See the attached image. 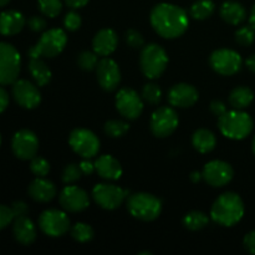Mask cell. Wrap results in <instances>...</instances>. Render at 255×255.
<instances>
[{
	"label": "cell",
	"instance_id": "9c48e42d",
	"mask_svg": "<svg viewBox=\"0 0 255 255\" xmlns=\"http://www.w3.org/2000/svg\"><path fill=\"white\" fill-rule=\"evenodd\" d=\"M127 196H128V192L126 189L120 188L115 184L100 183L96 184L92 189V197L95 202L101 208L109 209V211L119 208Z\"/></svg>",
	"mask_w": 255,
	"mask_h": 255
},
{
	"label": "cell",
	"instance_id": "1f68e13d",
	"mask_svg": "<svg viewBox=\"0 0 255 255\" xmlns=\"http://www.w3.org/2000/svg\"><path fill=\"white\" fill-rule=\"evenodd\" d=\"M128 129V124H126L125 121H121V120H110L105 125V132H106L107 136L112 137V138L122 137Z\"/></svg>",
	"mask_w": 255,
	"mask_h": 255
},
{
	"label": "cell",
	"instance_id": "8fae6325",
	"mask_svg": "<svg viewBox=\"0 0 255 255\" xmlns=\"http://www.w3.org/2000/svg\"><path fill=\"white\" fill-rule=\"evenodd\" d=\"M151 131L159 138L168 137L176 131L178 126V116L172 107H159L151 117Z\"/></svg>",
	"mask_w": 255,
	"mask_h": 255
},
{
	"label": "cell",
	"instance_id": "60d3db41",
	"mask_svg": "<svg viewBox=\"0 0 255 255\" xmlns=\"http://www.w3.org/2000/svg\"><path fill=\"white\" fill-rule=\"evenodd\" d=\"M14 219L15 216L14 213H12V209L10 208V207L0 204V231L6 228Z\"/></svg>",
	"mask_w": 255,
	"mask_h": 255
},
{
	"label": "cell",
	"instance_id": "83f0119b",
	"mask_svg": "<svg viewBox=\"0 0 255 255\" xmlns=\"http://www.w3.org/2000/svg\"><path fill=\"white\" fill-rule=\"evenodd\" d=\"M254 94L249 87L238 86L229 95V104L236 110L247 109L253 102Z\"/></svg>",
	"mask_w": 255,
	"mask_h": 255
},
{
	"label": "cell",
	"instance_id": "e575fe53",
	"mask_svg": "<svg viewBox=\"0 0 255 255\" xmlns=\"http://www.w3.org/2000/svg\"><path fill=\"white\" fill-rule=\"evenodd\" d=\"M142 99L151 105L159 104L162 99V91L156 84H147L144 85L142 90Z\"/></svg>",
	"mask_w": 255,
	"mask_h": 255
},
{
	"label": "cell",
	"instance_id": "ee69618b",
	"mask_svg": "<svg viewBox=\"0 0 255 255\" xmlns=\"http://www.w3.org/2000/svg\"><path fill=\"white\" fill-rule=\"evenodd\" d=\"M211 111L213 112L216 116L221 117L222 115H224L227 112V106L224 105V102H222L221 100H214L211 102Z\"/></svg>",
	"mask_w": 255,
	"mask_h": 255
},
{
	"label": "cell",
	"instance_id": "f1b7e54d",
	"mask_svg": "<svg viewBox=\"0 0 255 255\" xmlns=\"http://www.w3.org/2000/svg\"><path fill=\"white\" fill-rule=\"evenodd\" d=\"M216 5L212 0H198L191 6V15L197 20H204L212 16Z\"/></svg>",
	"mask_w": 255,
	"mask_h": 255
},
{
	"label": "cell",
	"instance_id": "4dcf8cb0",
	"mask_svg": "<svg viewBox=\"0 0 255 255\" xmlns=\"http://www.w3.org/2000/svg\"><path fill=\"white\" fill-rule=\"evenodd\" d=\"M71 237L76 242L86 243L94 238V229L86 223H76L71 228Z\"/></svg>",
	"mask_w": 255,
	"mask_h": 255
},
{
	"label": "cell",
	"instance_id": "f6af8a7d",
	"mask_svg": "<svg viewBox=\"0 0 255 255\" xmlns=\"http://www.w3.org/2000/svg\"><path fill=\"white\" fill-rule=\"evenodd\" d=\"M244 247L251 254H255V231L244 237Z\"/></svg>",
	"mask_w": 255,
	"mask_h": 255
},
{
	"label": "cell",
	"instance_id": "7bdbcfd3",
	"mask_svg": "<svg viewBox=\"0 0 255 255\" xmlns=\"http://www.w3.org/2000/svg\"><path fill=\"white\" fill-rule=\"evenodd\" d=\"M11 209H12V213H14L15 218H16V217L26 216L27 212H29V207H27V204L25 203V202H21V201L14 202V203H12Z\"/></svg>",
	"mask_w": 255,
	"mask_h": 255
},
{
	"label": "cell",
	"instance_id": "2e32d148",
	"mask_svg": "<svg viewBox=\"0 0 255 255\" xmlns=\"http://www.w3.org/2000/svg\"><path fill=\"white\" fill-rule=\"evenodd\" d=\"M12 86V96L19 106L24 109H35L41 102V94L32 82L27 80H16Z\"/></svg>",
	"mask_w": 255,
	"mask_h": 255
},
{
	"label": "cell",
	"instance_id": "d6a6232c",
	"mask_svg": "<svg viewBox=\"0 0 255 255\" xmlns=\"http://www.w3.org/2000/svg\"><path fill=\"white\" fill-rule=\"evenodd\" d=\"M39 9L45 16L55 17L61 12V0H39Z\"/></svg>",
	"mask_w": 255,
	"mask_h": 255
},
{
	"label": "cell",
	"instance_id": "c3c4849f",
	"mask_svg": "<svg viewBox=\"0 0 255 255\" xmlns=\"http://www.w3.org/2000/svg\"><path fill=\"white\" fill-rule=\"evenodd\" d=\"M65 2L71 9H80V7L85 6L89 2V0H65Z\"/></svg>",
	"mask_w": 255,
	"mask_h": 255
},
{
	"label": "cell",
	"instance_id": "ab89813d",
	"mask_svg": "<svg viewBox=\"0 0 255 255\" xmlns=\"http://www.w3.org/2000/svg\"><path fill=\"white\" fill-rule=\"evenodd\" d=\"M126 42L133 49H138V47H142L144 45V39L141 32L131 29L126 32Z\"/></svg>",
	"mask_w": 255,
	"mask_h": 255
},
{
	"label": "cell",
	"instance_id": "8992f818",
	"mask_svg": "<svg viewBox=\"0 0 255 255\" xmlns=\"http://www.w3.org/2000/svg\"><path fill=\"white\" fill-rule=\"evenodd\" d=\"M67 37L64 30L51 29L44 32L36 45L29 50L30 57H55L65 49Z\"/></svg>",
	"mask_w": 255,
	"mask_h": 255
},
{
	"label": "cell",
	"instance_id": "f546056e",
	"mask_svg": "<svg viewBox=\"0 0 255 255\" xmlns=\"http://www.w3.org/2000/svg\"><path fill=\"white\" fill-rule=\"evenodd\" d=\"M183 224L189 231H199L208 224V217L203 212L193 211L184 216Z\"/></svg>",
	"mask_w": 255,
	"mask_h": 255
},
{
	"label": "cell",
	"instance_id": "7a4b0ae2",
	"mask_svg": "<svg viewBox=\"0 0 255 255\" xmlns=\"http://www.w3.org/2000/svg\"><path fill=\"white\" fill-rule=\"evenodd\" d=\"M244 216V203L241 197L233 192L222 194L213 203L211 217L217 224L223 227H233Z\"/></svg>",
	"mask_w": 255,
	"mask_h": 255
},
{
	"label": "cell",
	"instance_id": "44dd1931",
	"mask_svg": "<svg viewBox=\"0 0 255 255\" xmlns=\"http://www.w3.org/2000/svg\"><path fill=\"white\" fill-rule=\"evenodd\" d=\"M29 196L34 201L40 202V203H46L54 199L56 196V187L49 179H45L44 177H37L36 179L30 183L29 186Z\"/></svg>",
	"mask_w": 255,
	"mask_h": 255
},
{
	"label": "cell",
	"instance_id": "7c38bea8",
	"mask_svg": "<svg viewBox=\"0 0 255 255\" xmlns=\"http://www.w3.org/2000/svg\"><path fill=\"white\" fill-rule=\"evenodd\" d=\"M40 229L49 237H61L70 228V219L66 213L59 209H46L39 218Z\"/></svg>",
	"mask_w": 255,
	"mask_h": 255
},
{
	"label": "cell",
	"instance_id": "816d5d0a",
	"mask_svg": "<svg viewBox=\"0 0 255 255\" xmlns=\"http://www.w3.org/2000/svg\"><path fill=\"white\" fill-rule=\"evenodd\" d=\"M249 20H251V25H253V26L255 27V5L253 6V9H252L251 17H249Z\"/></svg>",
	"mask_w": 255,
	"mask_h": 255
},
{
	"label": "cell",
	"instance_id": "603a6c76",
	"mask_svg": "<svg viewBox=\"0 0 255 255\" xmlns=\"http://www.w3.org/2000/svg\"><path fill=\"white\" fill-rule=\"evenodd\" d=\"M12 232H14L15 239L22 246H30L36 239V228H35L31 219L27 218L26 216L15 218Z\"/></svg>",
	"mask_w": 255,
	"mask_h": 255
},
{
	"label": "cell",
	"instance_id": "836d02e7",
	"mask_svg": "<svg viewBox=\"0 0 255 255\" xmlns=\"http://www.w3.org/2000/svg\"><path fill=\"white\" fill-rule=\"evenodd\" d=\"M99 55L96 52L91 51H84L79 55L77 57V64L85 71H92L94 69H96L97 65H99Z\"/></svg>",
	"mask_w": 255,
	"mask_h": 255
},
{
	"label": "cell",
	"instance_id": "8d00e7d4",
	"mask_svg": "<svg viewBox=\"0 0 255 255\" xmlns=\"http://www.w3.org/2000/svg\"><path fill=\"white\" fill-rule=\"evenodd\" d=\"M82 174L84 173H82L81 168H80V164H67V166L65 167L64 172H62V182L66 184L75 183V182L79 181V179L81 178Z\"/></svg>",
	"mask_w": 255,
	"mask_h": 255
},
{
	"label": "cell",
	"instance_id": "30bf717a",
	"mask_svg": "<svg viewBox=\"0 0 255 255\" xmlns=\"http://www.w3.org/2000/svg\"><path fill=\"white\" fill-rule=\"evenodd\" d=\"M242 56L237 51L231 49L216 50L209 57L212 69L219 75L231 76L237 74L242 67Z\"/></svg>",
	"mask_w": 255,
	"mask_h": 255
},
{
	"label": "cell",
	"instance_id": "9a60e30c",
	"mask_svg": "<svg viewBox=\"0 0 255 255\" xmlns=\"http://www.w3.org/2000/svg\"><path fill=\"white\" fill-rule=\"evenodd\" d=\"M203 179L212 187H223L233 179L234 171L229 163L224 161H211L204 166L202 172Z\"/></svg>",
	"mask_w": 255,
	"mask_h": 255
},
{
	"label": "cell",
	"instance_id": "d6986e66",
	"mask_svg": "<svg viewBox=\"0 0 255 255\" xmlns=\"http://www.w3.org/2000/svg\"><path fill=\"white\" fill-rule=\"evenodd\" d=\"M168 101L174 107H191L198 101V91L189 84L174 85L168 92Z\"/></svg>",
	"mask_w": 255,
	"mask_h": 255
},
{
	"label": "cell",
	"instance_id": "ac0fdd59",
	"mask_svg": "<svg viewBox=\"0 0 255 255\" xmlns=\"http://www.w3.org/2000/svg\"><path fill=\"white\" fill-rule=\"evenodd\" d=\"M100 86L106 91H114L121 81V71L112 59H102L96 67Z\"/></svg>",
	"mask_w": 255,
	"mask_h": 255
},
{
	"label": "cell",
	"instance_id": "484cf974",
	"mask_svg": "<svg viewBox=\"0 0 255 255\" xmlns=\"http://www.w3.org/2000/svg\"><path fill=\"white\" fill-rule=\"evenodd\" d=\"M29 71L37 86H45L51 80V71L41 57H30Z\"/></svg>",
	"mask_w": 255,
	"mask_h": 255
},
{
	"label": "cell",
	"instance_id": "4316f807",
	"mask_svg": "<svg viewBox=\"0 0 255 255\" xmlns=\"http://www.w3.org/2000/svg\"><path fill=\"white\" fill-rule=\"evenodd\" d=\"M192 143H193V147L198 152H201V153H208V152L214 149V147L217 144V139L213 132L206 128H201L197 129L193 133Z\"/></svg>",
	"mask_w": 255,
	"mask_h": 255
},
{
	"label": "cell",
	"instance_id": "7dc6e473",
	"mask_svg": "<svg viewBox=\"0 0 255 255\" xmlns=\"http://www.w3.org/2000/svg\"><path fill=\"white\" fill-rule=\"evenodd\" d=\"M80 168H81L82 173L84 174H91L92 172L95 171V163L85 159V161H82L81 163H80Z\"/></svg>",
	"mask_w": 255,
	"mask_h": 255
},
{
	"label": "cell",
	"instance_id": "f5cc1de1",
	"mask_svg": "<svg viewBox=\"0 0 255 255\" xmlns=\"http://www.w3.org/2000/svg\"><path fill=\"white\" fill-rule=\"evenodd\" d=\"M10 1H11V0H0V7L5 6V5H7V4H9Z\"/></svg>",
	"mask_w": 255,
	"mask_h": 255
},
{
	"label": "cell",
	"instance_id": "e0dca14e",
	"mask_svg": "<svg viewBox=\"0 0 255 255\" xmlns=\"http://www.w3.org/2000/svg\"><path fill=\"white\" fill-rule=\"evenodd\" d=\"M60 206L66 212H82L90 206V199L84 189L76 186H67L60 193Z\"/></svg>",
	"mask_w": 255,
	"mask_h": 255
},
{
	"label": "cell",
	"instance_id": "bcb514c9",
	"mask_svg": "<svg viewBox=\"0 0 255 255\" xmlns=\"http://www.w3.org/2000/svg\"><path fill=\"white\" fill-rule=\"evenodd\" d=\"M7 105H9V96H7V92L0 86V114L5 111Z\"/></svg>",
	"mask_w": 255,
	"mask_h": 255
},
{
	"label": "cell",
	"instance_id": "11a10c76",
	"mask_svg": "<svg viewBox=\"0 0 255 255\" xmlns=\"http://www.w3.org/2000/svg\"><path fill=\"white\" fill-rule=\"evenodd\" d=\"M0 144H1V136H0Z\"/></svg>",
	"mask_w": 255,
	"mask_h": 255
},
{
	"label": "cell",
	"instance_id": "f907efd6",
	"mask_svg": "<svg viewBox=\"0 0 255 255\" xmlns=\"http://www.w3.org/2000/svg\"><path fill=\"white\" fill-rule=\"evenodd\" d=\"M202 178H203V176H202V173H199V172H193L191 176V179L194 182V183L199 182Z\"/></svg>",
	"mask_w": 255,
	"mask_h": 255
},
{
	"label": "cell",
	"instance_id": "d590c367",
	"mask_svg": "<svg viewBox=\"0 0 255 255\" xmlns=\"http://www.w3.org/2000/svg\"><path fill=\"white\" fill-rule=\"evenodd\" d=\"M255 40V27L253 25L243 26L236 32V41L242 46H249Z\"/></svg>",
	"mask_w": 255,
	"mask_h": 255
},
{
	"label": "cell",
	"instance_id": "b9f144b4",
	"mask_svg": "<svg viewBox=\"0 0 255 255\" xmlns=\"http://www.w3.org/2000/svg\"><path fill=\"white\" fill-rule=\"evenodd\" d=\"M27 25H29L30 30H32V31L40 32L46 27V20L44 17L35 15V16L30 17L29 21H27Z\"/></svg>",
	"mask_w": 255,
	"mask_h": 255
},
{
	"label": "cell",
	"instance_id": "3957f363",
	"mask_svg": "<svg viewBox=\"0 0 255 255\" xmlns=\"http://www.w3.org/2000/svg\"><path fill=\"white\" fill-rule=\"evenodd\" d=\"M218 126L223 136L231 139H243L253 129V120L242 110L227 111L218 120Z\"/></svg>",
	"mask_w": 255,
	"mask_h": 255
},
{
	"label": "cell",
	"instance_id": "5b68a950",
	"mask_svg": "<svg viewBox=\"0 0 255 255\" xmlns=\"http://www.w3.org/2000/svg\"><path fill=\"white\" fill-rule=\"evenodd\" d=\"M168 56L163 47L157 44H149L143 47L139 57V65L144 76L148 79H158L166 70Z\"/></svg>",
	"mask_w": 255,
	"mask_h": 255
},
{
	"label": "cell",
	"instance_id": "ba28073f",
	"mask_svg": "<svg viewBox=\"0 0 255 255\" xmlns=\"http://www.w3.org/2000/svg\"><path fill=\"white\" fill-rule=\"evenodd\" d=\"M71 148L82 158H92L99 153L100 139L96 134L86 128H76L71 132L69 138Z\"/></svg>",
	"mask_w": 255,
	"mask_h": 255
},
{
	"label": "cell",
	"instance_id": "cb8c5ba5",
	"mask_svg": "<svg viewBox=\"0 0 255 255\" xmlns=\"http://www.w3.org/2000/svg\"><path fill=\"white\" fill-rule=\"evenodd\" d=\"M25 25L21 12L16 10H7L0 14V34L4 36L19 34Z\"/></svg>",
	"mask_w": 255,
	"mask_h": 255
},
{
	"label": "cell",
	"instance_id": "ffe728a7",
	"mask_svg": "<svg viewBox=\"0 0 255 255\" xmlns=\"http://www.w3.org/2000/svg\"><path fill=\"white\" fill-rule=\"evenodd\" d=\"M119 44L117 34L112 29H102L95 35L92 47L99 56H109L116 50Z\"/></svg>",
	"mask_w": 255,
	"mask_h": 255
},
{
	"label": "cell",
	"instance_id": "6da1fadb",
	"mask_svg": "<svg viewBox=\"0 0 255 255\" xmlns=\"http://www.w3.org/2000/svg\"><path fill=\"white\" fill-rule=\"evenodd\" d=\"M151 24L158 35L164 39H176L188 29L189 19L182 7L173 4L156 5L151 12Z\"/></svg>",
	"mask_w": 255,
	"mask_h": 255
},
{
	"label": "cell",
	"instance_id": "f35d334b",
	"mask_svg": "<svg viewBox=\"0 0 255 255\" xmlns=\"http://www.w3.org/2000/svg\"><path fill=\"white\" fill-rule=\"evenodd\" d=\"M64 25L69 31H76L81 26V16L75 11L67 12L64 19Z\"/></svg>",
	"mask_w": 255,
	"mask_h": 255
},
{
	"label": "cell",
	"instance_id": "277c9868",
	"mask_svg": "<svg viewBox=\"0 0 255 255\" xmlns=\"http://www.w3.org/2000/svg\"><path fill=\"white\" fill-rule=\"evenodd\" d=\"M128 212L143 222H152L161 214L162 202L156 196L149 193H134L127 201Z\"/></svg>",
	"mask_w": 255,
	"mask_h": 255
},
{
	"label": "cell",
	"instance_id": "681fc988",
	"mask_svg": "<svg viewBox=\"0 0 255 255\" xmlns=\"http://www.w3.org/2000/svg\"><path fill=\"white\" fill-rule=\"evenodd\" d=\"M247 66L251 71H253L255 74V54L252 55L248 60H247Z\"/></svg>",
	"mask_w": 255,
	"mask_h": 255
},
{
	"label": "cell",
	"instance_id": "74e56055",
	"mask_svg": "<svg viewBox=\"0 0 255 255\" xmlns=\"http://www.w3.org/2000/svg\"><path fill=\"white\" fill-rule=\"evenodd\" d=\"M30 169H31L32 173L37 177H45L47 176V173L50 172V164L49 162L45 158L39 156H35L31 159V163H30Z\"/></svg>",
	"mask_w": 255,
	"mask_h": 255
},
{
	"label": "cell",
	"instance_id": "7402d4cb",
	"mask_svg": "<svg viewBox=\"0 0 255 255\" xmlns=\"http://www.w3.org/2000/svg\"><path fill=\"white\" fill-rule=\"evenodd\" d=\"M95 171L101 178L107 181H117L122 176V167L116 158L110 154L99 157L95 162Z\"/></svg>",
	"mask_w": 255,
	"mask_h": 255
},
{
	"label": "cell",
	"instance_id": "52a82bcc",
	"mask_svg": "<svg viewBox=\"0 0 255 255\" xmlns=\"http://www.w3.org/2000/svg\"><path fill=\"white\" fill-rule=\"evenodd\" d=\"M21 59L12 45L0 42V85H10L16 81Z\"/></svg>",
	"mask_w": 255,
	"mask_h": 255
},
{
	"label": "cell",
	"instance_id": "d4e9b609",
	"mask_svg": "<svg viewBox=\"0 0 255 255\" xmlns=\"http://www.w3.org/2000/svg\"><path fill=\"white\" fill-rule=\"evenodd\" d=\"M221 16L231 25H239L246 20V7L237 1H226L221 7Z\"/></svg>",
	"mask_w": 255,
	"mask_h": 255
},
{
	"label": "cell",
	"instance_id": "4fadbf2b",
	"mask_svg": "<svg viewBox=\"0 0 255 255\" xmlns=\"http://www.w3.org/2000/svg\"><path fill=\"white\" fill-rule=\"evenodd\" d=\"M142 97L134 90L125 87L116 95V109L120 114L128 120H136L143 111Z\"/></svg>",
	"mask_w": 255,
	"mask_h": 255
},
{
	"label": "cell",
	"instance_id": "5bb4252c",
	"mask_svg": "<svg viewBox=\"0 0 255 255\" xmlns=\"http://www.w3.org/2000/svg\"><path fill=\"white\" fill-rule=\"evenodd\" d=\"M11 148L17 158L29 161L36 156L39 149V139L36 134L30 129H20L12 137Z\"/></svg>",
	"mask_w": 255,
	"mask_h": 255
},
{
	"label": "cell",
	"instance_id": "db71d44e",
	"mask_svg": "<svg viewBox=\"0 0 255 255\" xmlns=\"http://www.w3.org/2000/svg\"><path fill=\"white\" fill-rule=\"evenodd\" d=\"M253 152H254V154H255V137H254V139H253Z\"/></svg>",
	"mask_w": 255,
	"mask_h": 255
}]
</instances>
